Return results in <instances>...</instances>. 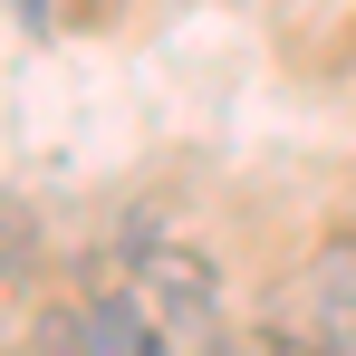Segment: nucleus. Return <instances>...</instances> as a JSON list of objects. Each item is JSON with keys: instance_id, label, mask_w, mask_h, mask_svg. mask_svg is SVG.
<instances>
[{"instance_id": "obj_5", "label": "nucleus", "mask_w": 356, "mask_h": 356, "mask_svg": "<svg viewBox=\"0 0 356 356\" xmlns=\"http://www.w3.org/2000/svg\"><path fill=\"white\" fill-rule=\"evenodd\" d=\"M154 356H174V337H154Z\"/></svg>"}, {"instance_id": "obj_2", "label": "nucleus", "mask_w": 356, "mask_h": 356, "mask_svg": "<svg viewBox=\"0 0 356 356\" xmlns=\"http://www.w3.org/2000/svg\"><path fill=\"white\" fill-rule=\"evenodd\" d=\"M135 298L154 308L164 337H212L222 327V270L193 241H145L135 250Z\"/></svg>"}, {"instance_id": "obj_1", "label": "nucleus", "mask_w": 356, "mask_h": 356, "mask_svg": "<svg viewBox=\"0 0 356 356\" xmlns=\"http://www.w3.org/2000/svg\"><path fill=\"white\" fill-rule=\"evenodd\" d=\"M270 318L289 327L298 347H318V356H356V232L318 241L289 280H280V308H270Z\"/></svg>"}, {"instance_id": "obj_3", "label": "nucleus", "mask_w": 356, "mask_h": 356, "mask_svg": "<svg viewBox=\"0 0 356 356\" xmlns=\"http://www.w3.org/2000/svg\"><path fill=\"white\" fill-rule=\"evenodd\" d=\"M202 356H318V347H298L289 327L270 318V327H212V347Z\"/></svg>"}, {"instance_id": "obj_4", "label": "nucleus", "mask_w": 356, "mask_h": 356, "mask_svg": "<svg viewBox=\"0 0 356 356\" xmlns=\"http://www.w3.org/2000/svg\"><path fill=\"white\" fill-rule=\"evenodd\" d=\"M29 356H87L77 347V318H67V308H49V318H39V347Z\"/></svg>"}]
</instances>
